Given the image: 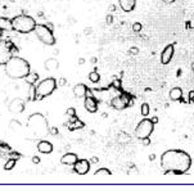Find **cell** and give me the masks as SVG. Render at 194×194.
<instances>
[{"mask_svg": "<svg viewBox=\"0 0 194 194\" xmlns=\"http://www.w3.org/2000/svg\"><path fill=\"white\" fill-rule=\"evenodd\" d=\"M109 9H111V10H112V12H113V10L116 9V5H111V8H109Z\"/></svg>", "mask_w": 194, "mask_h": 194, "instance_id": "obj_47", "label": "cell"}, {"mask_svg": "<svg viewBox=\"0 0 194 194\" xmlns=\"http://www.w3.org/2000/svg\"><path fill=\"white\" fill-rule=\"evenodd\" d=\"M162 1H163L165 4H172V3H175L176 0H162Z\"/></svg>", "mask_w": 194, "mask_h": 194, "instance_id": "obj_42", "label": "cell"}, {"mask_svg": "<svg viewBox=\"0 0 194 194\" xmlns=\"http://www.w3.org/2000/svg\"><path fill=\"white\" fill-rule=\"evenodd\" d=\"M111 175H112L111 170H108V168H105V167H102L99 170L95 171L94 178L95 179H105V178H109Z\"/></svg>", "mask_w": 194, "mask_h": 194, "instance_id": "obj_21", "label": "cell"}, {"mask_svg": "<svg viewBox=\"0 0 194 194\" xmlns=\"http://www.w3.org/2000/svg\"><path fill=\"white\" fill-rule=\"evenodd\" d=\"M112 19H113V18H112V16H111V14H109V16H107V17H105V22H107L108 24H111L112 22H113V21H112Z\"/></svg>", "mask_w": 194, "mask_h": 194, "instance_id": "obj_38", "label": "cell"}, {"mask_svg": "<svg viewBox=\"0 0 194 194\" xmlns=\"http://www.w3.org/2000/svg\"><path fill=\"white\" fill-rule=\"evenodd\" d=\"M131 104H132V102L129 99L127 94H121V95H118V97L112 98V100H111V105L115 109H117V111H122V109L127 108L129 105H131Z\"/></svg>", "mask_w": 194, "mask_h": 194, "instance_id": "obj_9", "label": "cell"}, {"mask_svg": "<svg viewBox=\"0 0 194 194\" xmlns=\"http://www.w3.org/2000/svg\"><path fill=\"white\" fill-rule=\"evenodd\" d=\"M35 35H36L37 40L41 41L44 45H48V47H53L57 43V39H55L54 34H53V30L49 29L47 24H41V23H37L36 27L34 30Z\"/></svg>", "mask_w": 194, "mask_h": 194, "instance_id": "obj_6", "label": "cell"}, {"mask_svg": "<svg viewBox=\"0 0 194 194\" xmlns=\"http://www.w3.org/2000/svg\"><path fill=\"white\" fill-rule=\"evenodd\" d=\"M175 53V44H168L161 53V63L162 64H168L171 62Z\"/></svg>", "mask_w": 194, "mask_h": 194, "instance_id": "obj_12", "label": "cell"}, {"mask_svg": "<svg viewBox=\"0 0 194 194\" xmlns=\"http://www.w3.org/2000/svg\"><path fill=\"white\" fill-rule=\"evenodd\" d=\"M66 113H67V116H68V117H75V116H76V109L73 108V107H71V108L67 109Z\"/></svg>", "mask_w": 194, "mask_h": 194, "instance_id": "obj_30", "label": "cell"}, {"mask_svg": "<svg viewBox=\"0 0 194 194\" xmlns=\"http://www.w3.org/2000/svg\"><path fill=\"white\" fill-rule=\"evenodd\" d=\"M87 77H89V80H90L93 84H98V82H99V81H100V75H99V73H98L97 71L90 72V73H89V76H87Z\"/></svg>", "mask_w": 194, "mask_h": 194, "instance_id": "obj_26", "label": "cell"}, {"mask_svg": "<svg viewBox=\"0 0 194 194\" xmlns=\"http://www.w3.org/2000/svg\"><path fill=\"white\" fill-rule=\"evenodd\" d=\"M58 134V129L57 127H52V129H49V135H57Z\"/></svg>", "mask_w": 194, "mask_h": 194, "instance_id": "obj_33", "label": "cell"}, {"mask_svg": "<svg viewBox=\"0 0 194 194\" xmlns=\"http://www.w3.org/2000/svg\"><path fill=\"white\" fill-rule=\"evenodd\" d=\"M192 71H193V73H194V62L192 63Z\"/></svg>", "mask_w": 194, "mask_h": 194, "instance_id": "obj_48", "label": "cell"}, {"mask_svg": "<svg viewBox=\"0 0 194 194\" xmlns=\"http://www.w3.org/2000/svg\"><path fill=\"white\" fill-rule=\"evenodd\" d=\"M58 84L54 77H47V79L41 80L37 85L34 86V98L32 100H40L44 99L45 97H49L54 93L57 89Z\"/></svg>", "mask_w": 194, "mask_h": 194, "instance_id": "obj_5", "label": "cell"}, {"mask_svg": "<svg viewBox=\"0 0 194 194\" xmlns=\"http://www.w3.org/2000/svg\"><path fill=\"white\" fill-rule=\"evenodd\" d=\"M47 26L49 27V29H52V30H53V23H47Z\"/></svg>", "mask_w": 194, "mask_h": 194, "instance_id": "obj_46", "label": "cell"}, {"mask_svg": "<svg viewBox=\"0 0 194 194\" xmlns=\"http://www.w3.org/2000/svg\"><path fill=\"white\" fill-rule=\"evenodd\" d=\"M84 107L89 113H97L99 104H98V100L93 95H86L85 99H84Z\"/></svg>", "mask_w": 194, "mask_h": 194, "instance_id": "obj_13", "label": "cell"}, {"mask_svg": "<svg viewBox=\"0 0 194 194\" xmlns=\"http://www.w3.org/2000/svg\"><path fill=\"white\" fill-rule=\"evenodd\" d=\"M118 4L121 9L126 13H130L135 9L136 6V0H118Z\"/></svg>", "mask_w": 194, "mask_h": 194, "instance_id": "obj_16", "label": "cell"}, {"mask_svg": "<svg viewBox=\"0 0 194 194\" xmlns=\"http://www.w3.org/2000/svg\"><path fill=\"white\" fill-rule=\"evenodd\" d=\"M37 150L43 154H50L53 152V144L45 139H41L37 143Z\"/></svg>", "mask_w": 194, "mask_h": 194, "instance_id": "obj_15", "label": "cell"}, {"mask_svg": "<svg viewBox=\"0 0 194 194\" xmlns=\"http://www.w3.org/2000/svg\"><path fill=\"white\" fill-rule=\"evenodd\" d=\"M170 100L172 102H178V100H183V90L181 87H172L168 93Z\"/></svg>", "mask_w": 194, "mask_h": 194, "instance_id": "obj_20", "label": "cell"}, {"mask_svg": "<svg viewBox=\"0 0 194 194\" xmlns=\"http://www.w3.org/2000/svg\"><path fill=\"white\" fill-rule=\"evenodd\" d=\"M16 163H17V160H16V158H12V157H10L9 160L5 162L4 170H5V171H10V170H12V168L16 166Z\"/></svg>", "mask_w": 194, "mask_h": 194, "instance_id": "obj_25", "label": "cell"}, {"mask_svg": "<svg viewBox=\"0 0 194 194\" xmlns=\"http://www.w3.org/2000/svg\"><path fill=\"white\" fill-rule=\"evenodd\" d=\"M90 162H91V163H98V162H99V158H98V157H93L90 160Z\"/></svg>", "mask_w": 194, "mask_h": 194, "instance_id": "obj_41", "label": "cell"}, {"mask_svg": "<svg viewBox=\"0 0 194 194\" xmlns=\"http://www.w3.org/2000/svg\"><path fill=\"white\" fill-rule=\"evenodd\" d=\"M18 52V48L10 40L0 39V66H5L6 62Z\"/></svg>", "mask_w": 194, "mask_h": 194, "instance_id": "obj_7", "label": "cell"}, {"mask_svg": "<svg viewBox=\"0 0 194 194\" xmlns=\"http://www.w3.org/2000/svg\"><path fill=\"white\" fill-rule=\"evenodd\" d=\"M32 163H35V165L40 163V157H37V156H34V157H32Z\"/></svg>", "mask_w": 194, "mask_h": 194, "instance_id": "obj_37", "label": "cell"}, {"mask_svg": "<svg viewBox=\"0 0 194 194\" xmlns=\"http://www.w3.org/2000/svg\"><path fill=\"white\" fill-rule=\"evenodd\" d=\"M90 61H91V63H93V64H95V63H97V61H98V59H97V57H93V58L90 59Z\"/></svg>", "mask_w": 194, "mask_h": 194, "instance_id": "obj_45", "label": "cell"}, {"mask_svg": "<svg viewBox=\"0 0 194 194\" xmlns=\"http://www.w3.org/2000/svg\"><path fill=\"white\" fill-rule=\"evenodd\" d=\"M71 118H72L71 121L67 122V125H66L69 130H80V129L85 127V123H84L82 121H80V120L77 118L76 116H75V117H71Z\"/></svg>", "mask_w": 194, "mask_h": 194, "instance_id": "obj_19", "label": "cell"}, {"mask_svg": "<svg viewBox=\"0 0 194 194\" xmlns=\"http://www.w3.org/2000/svg\"><path fill=\"white\" fill-rule=\"evenodd\" d=\"M91 162L87 160H77V162L73 165V171L77 175H86L90 171Z\"/></svg>", "mask_w": 194, "mask_h": 194, "instance_id": "obj_11", "label": "cell"}, {"mask_svg": "<svg viewBox=\"0 0 194 194\" xmlns=\"http://www.w3.org/2000/svg\"><path fill=\"white\" fill-rule=\"evenodd\" d=\"M139 52L140 50H139V48H137V47H131L129 49V53L131 55H137V54H139Z\"/></svg>", "mask_w": 194, "mask_h": 194, "instance_id": "obj_31", "label": "cell"}, {"mask_svg": "<svg viewBox=\"0 0 194 194\" xmlns=\"http://www.w3.org/2000/svg\"><path fill=\"white\" fill-rule=\"evenodd\" d=\"M142 142L144 143V145L147 147V145H149V144H150V139H149V137H145V139H143Z\"/></svg>", "mask_w": 194, "mask_h": 194, "instance_id": "obj_40", "label": "cell"}, {"mask_svg": "<svg viewBox=\"0 0 194 194\" xmlns=\"http://www.w3.org/2000/svg\"><path fill=\"white\" fill-rule=\"evenodd\" d=\"M77 154L75 153H66L64 156L61 158V163L64 166H73L77 162Z\"/></svg>", "mask_w": 194, "mask_h": 194, "instance_id": "obj_17", "label": "cell"}, {"mask_svg": "<svg viewBox=\"0 0 194 194\" xmlns=\"http://www.w3.org/2000/svg\"><path fill=\"white\" fill-rule=\"evenodd\" d=\"M131 142V137H130V135H127L126 132H121L118 135V143L120 144H127Z\"/></svg>", "mask_w": 194, "mask_h": 194, "instance_id": "obj_23", "label": "cell"}, {"mask_svg": "<svg viewBox=\"0 0 194 194\" xmlns=\"http://www.w3.org/2000/svg\"><path fill=\"white\" fill-rule=\"evenodd\" d=\"M27 130L32 134L34 137L37 139H44L47 135H49V122L48 118L45 117L43 113H32L27 118V123H26Z\"/></svg>", "mask_w": 194, "mask_h": 194, "instance_id": "obj_3", "label": "cell"}, {"mask_svg": "<svg viewBox=\"0 0 194 194\" xmlns=\"http://www.w3.org/2000/svg\"><path fill=\"white\" fill-rule=\"evenodd\" d=\"M72 93L76 98H85L86 95L90 93V89L85 85V84H77V85L73 86Z\"/></svg>", "mask_w": 194, "mask_h": 194, "instance_id": "obj_14", "label": "cell"}, {"mask_svg": "<svg viewBox=\"0 0 194 194\" xmlns=\"http://www.w3.org/2000/svg\"><path fill=\"white\" fill-rule=\"evenodd\" d=\"M9 127L12 129V130H17V129H21V127H22V125H21V122L17 121V120H10Z\"/></svg>", "mask_w": 194, "mask_h": 194, "instance_id": "obj_27", "label": "cell"}, {"mask_svg": "<svg viewBox=\"0 0 194 194\" xmlns=\"http://www.w3.org/2000/svg\"><path fill=\"white\" fill-rule=\"evenodd\" d=\"M24 107H26V102H24L22 98H14V99L10 100V103L8 104V109L10 113L14 115H19L24 111Z\"/></svg>", "mask_w": 194, "mask_h": 194, "instance_id": "obj_10", "label": "cell"}, {"mask_svg": "<svg viewBox=\"0 0 194 194\" xmlns=\"http://www.w3.org/2000/svg\"><path fill=\"white\" fill-rule=\"evenodd\" d=\"M44 68L49 72L57 71V69L59 68V61L57 58H48L44 63Z\"/></svg>", "mask_w": 194, "mask_h": 194, "instance_id": "obj_18", "label": "cell"}, {"mask_svg": "<svg viewBox=\"0 0 194 194\" xmlns=\"http://www.w3.org/2000/svg\"><path fill=\"white\" fill-rule=\"evenodd\" d=\"M0 30L1 31H10L12 29V22L6 17H0Z\"/></svg>", "mask_w": 194, "mask_h": 194, "instance_id": "obj_22", "label": "cell"}, {"mask_svg": "<svg viewBox=\"0 0 194 194\" xmlns=\"http://www.w3.org/2000/svg\"><path fill=\"white\" fill-rule=\"evenodd\" d=\"M85 59H84V58H79V59H77V64H79V66H82V64H85Z\"/></svg>", "mask_w": 194, "mask_h": 194, "instance_id": "obj_39", "label": "cell"}, {"mask_svg": "<svg viewBox=\"0 0 194 194\" xmlns=\"http://www.w3.org/2000/svg\"><path fill=\"white\" fill-rule=\"evenodd\" d=\"M4 67H5V73L10 79H14V80L26 79L31 73L30 63L24 58H21L18 55H13L6 62V64Z\"/></svg>", "mask_w": 194, "mask_h": 194, "instance_id": "obj_2", "label": "cell"}, {"mask_svg": "<svg viewBox=\"0 0 194 194\" xmlns=\"http://www.w3.org/2000/svg\"><path fill=\"white\" fill-rule=\"evenodd\" d=\"M9 157H12V158H16V160H19L21 157H22V154L18 153V152H12L10 150V153H9Z\"/></svg>", "mask_w": 194, "mask_h": 194, "instance_id": "obj_32", "label": "cell"}, {"mask_svg": "<svg viewBox=\"0 0 194 194\" xmlns=\"http://www.w3.org/2000/svg\"><path fill=\"white\" fill-rule=\"evenodd\" d=\"M142 23H140V22H135V23H134L132 24V31H134V32H140V31H142Z\"/></svg>", "mask_w": 194, "mask_h": 194, "instance_id": "obj_29", "label": "cell"}, {"mask_svg": "<svg viewBox=\"0 0 194 194\" xmlns=\"http://www.w3.org/2000/svg\"><path fill=\"white\" fill-rule=\"evenodd\" d=\"M153 130H154V123L150 121V118H144L137 123L135 129V135L139 140H143L145 137H150Z\"/></svg>", "mask_w": 194, "mask_h": 194, "instance_id": "obj_8", "label": "cell"}, {"mask_svg": "<svg viewBox=\"0 0 194 194\" xmlns=\"http://www.w3.org/2000/svg\"><path fill=\"white\" fill-rule=\"evenodd\" d=\"M150 121L153 122V123H157V122H158V117H157V116H154V117L150 118Z\"/></svg>", "mask_w": 194, "mask_h": 194, "instance_id": "obj_43", "label": "cell"}, {"mask_svg": "<svg viewBox=\"0 0 194 194\" xmlns=\"http://www.w3.org/2000/svg\"><path fill=\"white\" fill-rule=\"evenodd\" d=\"M192 163V157L181 149H168L161 156V167L165 170V174L184 175L190 170Z\"/></svg>", "mask_w": 194, "mask_h": 194, "instance_id": "obj_1", "label": "cell"}, {"mask_svg": "<svg viewBox=\"0 0 194 194\" xmlns=\"http://www.w3.org/2000/svg\"><path fill=\"white\" fill-rule=\"evenodd\" d=\"M12 22V29L13 31L18 34H30L32 32L36 27V21H35L31 16L24 14V12L19 16H16L10 19Z\"/></svg>", "mask_w": 194, "mask_h": 194, "instance_id": "obj_4", "label": "cell"}, {"mask_svg": "<svg viewBox=\"0 0 194 194\" xmlns=\"http://www.w3.org/2000/svg\"><path fill=\"white\" fill-rule=\"evenodd\" d=\"M67 84V80L64 79V77H61V79H59V82H58V85L59 86H64Z\"/></svg>", "mask_w": 194, "mask_h": 194, "instance_id": "obj_34", "label": "cell"}, {"mask_svg": "<svg viewBox=\"0 0 194 194\" xmlns=\"http://www.w3.org/2000/svg\"><path fill=\"white\" fill-rule=\"evenodd\" d=\"M37 80H39L37 73H30V75L26 77V81L30 84V86H35V82H37Z\"/></svg>", "mask_w": 194, "mask_h": 194, "instance_id": "obj_24", "label": "cell"}, {"mask_svg": "<svg viewBox=\"0 0 194 194\" xmlns=\"http://www.w3.org/2000/svg\"><path fill=\"white\" fill-rule=\"evenodd\" d=\"M156 160V154H150L149 156V161H154Z\"/></svg>", "mask_w": 194, "mask_h": 194, "instance_id": "obj_44", "label": "cell"}, {"mask_svg": "<svg viewBox=\"0 0 194 194\" xmlns=\"http://www.w3.org/2000/svg\"><path fill=\"white\" fill-rule=\"evenodd\" d=\"M149 111H150L149 104H148V103H143V104H142V115L144 116V117L149 115Z\"/></svg>", "mask_w": 194, "mask_h": 194, "instance_id": "obj_28", "label": "cell"}, {"mask_svg": "<svg viewBox=\"0 0 194 194\" xmlns=\"http://www.w3.org/2000/svg\"><path fill=\"white\" fill-rule=\"evenodd\" d=\"M189 102H192V103H194V90L189 91Z\"/></svg>", "mask_w": 194, "mask_h": 194, "instance_id": "obj_36", "label": "cell"}, {"mask_svg": "<svg viewBox=\"0 0 194 194\" xmlns=\"http://www.w3.org/2000/svg\"><path fill=\"white\" fill-rule=\"evenodd\" d=\"M84 34H85V35H91V34H93V29H91V27H86V29L84 30Z\"/></svg>", "mask_w": 194, "mask_h": 194, "instance_id": "obj_35", "label": "cell"}]
</instances>
